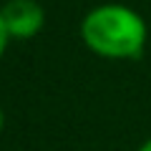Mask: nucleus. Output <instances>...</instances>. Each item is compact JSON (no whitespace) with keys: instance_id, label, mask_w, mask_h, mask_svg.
I'll use <instances>...</instances> for the list:
<instances>
[{"instance_id":"nucleus-1","label":"nucleus","mask_w":151,"mask_h":151,"mask_svg":"<svg viewBox=\"0 0 151 151\" xmlns=\"http://www.w3.org/2000/svg\"><path fill=\"white\" fill-rule=\"evenodd\" d=\"M81 40L91 53L108 60H134L149 43L146 20L129 5L103 3L96 5L81 20Z\"/></svg>"},{"instance_id":"nucleus-2","label":"nucleus","mask_w":151,"mask_h":151,"mask_svg":"<svg viewBox=\"0 0 151 151\" xmlns=\"http://www.w3.org/2000/svg\"><path fill=\"white\" fill-rule=\"evenodd\" d=\"M0 13L13 40H30L45 28V10L38 0H5Z\"/></svg>"},{"instance_id":"nucleus-3","label":"nucleus","mask_w":151,"mask_h":151,"mask_svg":"<svg viewBox=\"0 0 151 151\" xmlns=\"http://www.w3.org/2000/svg\"><path fill=\"white\" fill-rule=\"evenodd\" d=\"M13 38H10V33H8V28H5V20H3V13H0V58L5 55V50H8V43H10Z\"/></svg>"},{"instance_id":"nucleus-4","label":"nucleus","mask_w":151,"mask_h":151,"mask_svg":"<svg viewBox=\"0 0 151 151\" xmlns=\"http://www.w3.org/2000/svg\"><path fill=\"white\" fill-rule=\"evenodd\" d=\"M5 124H8V119H5V111H3V106H0V134L5 131Z\"/></svg>"},{"instance_id":"nucleus-5","label":"nucleus","mask_w":151,"mask_h":151,"mask_svg":"<svg viewBox=\"0 0 151 151\" xmlns=\"http://www.w3.org/2000/svg\"><path fill=\"white\" fill-rule=\"evenodd\" d=\"M136 151H151V139H146V141H144V144H141Z\"/></svg>"}]
</instances>
